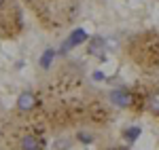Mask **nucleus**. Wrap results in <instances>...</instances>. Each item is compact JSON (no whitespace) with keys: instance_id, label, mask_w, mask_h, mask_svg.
<instances>
[{"instance_id":"0eeeda50","label":"nucleus","mask_w":159,"mask_h":150,"mask_svg":"<svg viewBox=\"0 0 159 150\" xmlns=\"http://www.w3.org/2000/svg\"><path fill=\"white\" fill-rule=\"evenodd\" d=\"M123 135H125V139H127V142H134V139L138 138V135H140V129H138V127L125 129V133H123Z\"/></svg>"},{"instance_id":"6e6552de","label":"nucleus","mask_w":159,"mask_h":150,"mask_svg":"<svg viewBox=\"0 0 159 150\" xmlns=\"http://www.w3.org/2000/svg\"><path fill=\"white\" fill-rule=\"evenodd\" d=\"M51 57H53V51H47V55H45V59H43V66H49Z\"/></svg>"},{"instance_id":"f03ea898","label":"nucleus","mask_w":159,"mask_h":150,"mask_svg":"<svg viewBox=\"0 0 159 150\" xmlns=\"http://www.w3.org/2000/svg\"><path fill=\"white\" fill-rule=\"evenodd\" d=\"M110 101L117 108H129L132 106V93L127 89H117V91L110 93Z\"/></svg>"},{"instance_id":"f257e3e1","label":"nucleus","mask_w":159,"mask_h":150,"mask_svg":"<svg viewBox=\"0 0 159 150\" xmlns=\"http://www.w3.org/2000/svg\"><path fill=\"white\" fill-rule=\"evenodd\" d=\"M36 95L32 93V91H24V93H19V97H17V108L21 110V112H30V110H34L36 108Z\"/></svg>"},{"instance_id":"423d86ee","label":"nucleus","mask_w":159,"mask_h":150,"mask_svg":"<svg viewBox=\"0 0 159 150\" xmlns=\"http://www.w3.org/2000/svg\"><path fill=\"white\" fill-rule=\"evenodd\" d=\"M85 38H87V36H85V32H83V30H76V32L72 34V38H70V40L66 42V47H74V45H79V42H83Z\"/></svg>"},{"instance_id":"7ed1b4c3","label":"nucleus","mask_w":159,"mask_h":150,"mask_svg":"<svg viewBox=\"0 0 159 150\" xmlns=\"http://www.w3.org/2000/svg\"><path fill=\"white\" fill-rule=\"evenodd\" d=\"M89 53H91V55L104 53V38H91V42H89Z\"/></svg>"},{"instance_id":"20e7f679","label":"nucleus","mask_w":159,"mask_h":150,"mask_svg":"<svg viewBox=\"0 0 159 150\" xmlns=\"http://www.w3.org/2000/svg\"><path fill=\"white\" fill-rule=\"evenodd\" d=\"M147 106H148V110H151L153 114H157V116H159V91H155V93L148 95Z\"/></svg>"},{"instance_id":"39448f33","label":"nucleus","mask_w":159,"mask_h":150,"mask_svg":"<svg viewBox=\"0 0 159 150\" xmlns=\"http://www.w3.org/2000/svg\"><path fill=\"white\" fill-rule=\"evenodd\" d=\"M21 150H38V139L34 135H24L21 138Z\"/></svg>"},{"instance_id":"1a4fd4ad","label":"nucleus","mask_w":159,"mask_h":150,"mask_svg":"<svg viewBox=\"0 0 159 150\" xmlns=\"http://www.w3.org/2000/svg\"><path fill=\"white\" fill-rule=\"evenodd\" d=\"M4 2H7V0H0V9H2V6H4Z\"/></svg>"}]
</instances>
